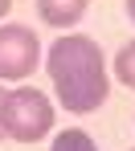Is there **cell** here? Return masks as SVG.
<instances>
[{
  "label": "cell",
  "mask_w": 135,
  "mask_h": 151,
  "mask_svg": "<svg viewBox=\"0 0 135 151\" xmlns=\"http://www.w3.org/2000/svg\"><path fill=\"white\" fill-rule=\"evenodd\" d=\"M49 151H98V147H94V139H90L82 127H66V131L53 139Z\"/></svg>",
  "instance_id": "5"
},
{
  "label": "cell",
  "mask_w": 135,
  "mask_h": 151,
  "mask_svg": "<svg viewBox=\"0 0 135 151\" xmlns=\"http://www.w3.org/2000/svg\"><path fill=\"white\" fill-rule=\"evenodd\" d=\"M41 61V41L29 25H0V78L21 82L37 70Z\"/></svg>",
  "instance_id": "3"
},
{
  "label": "cell",
  "mask_w": 135,
  "mask_h": 151,
  "mask_svg": "<svg viewBox=\"0 0 135 151\" xmlns=\"http://www.w3.org/2000/svg\"><path fill=\"white\" fill-rule=\"evenodd\" d=\"M127 17H131V25H135V0H127Z\"/></svg>",
  "instance_id": "8"
},
{
  "label": "cell",
  "mask_w": 135,
  "mask_h": 151,
  "mask_svg": "<svg viewBox=\"0 0 135 151\" xmlns=\"http://www.w3.org/2000/svg\"><path fill=\"white\" fill-rule=\"evenodd\" d=\"M4 94H8V90H0V106H4Z\"/></svg>",
  "instance_id": "9"
},
{
  "label": "cell",
  "mask_w": 135,
  "mask_h": 151,
  "mask_svg": "<svg viewBox=\"0 0 135 151\" xmlns=\"http://www.w3.org/2000/svg\"><path fill=\"white\" fill-rule=\"evenodd\" d=\"M53 127V102L45 98L41 90L21 86V90H8L4 106H0V135H8L12 143H37L45 139Z\"/></svg>",
  "instance_id": "2"
},
{
  "label": "cell",
  "mask_w": 135,
  "mask_h": 151,
  "mask_svg": "<svg viewBox=\"0 0 135 151\" xmlns=\"http://www.w3.org/2000/svg\"><path fill=\"white\" fill-rule=\"evenodd\" d=\"M86 8H90V0H37V17L45 25H53V29L78 25L86 17Z\"/></svg>",
  "instance_id": "4"
},
{
  "label": "cell",
  "mask_w": 135,
  "mask_h": 151,
  "mask_svg": "<svg viewBox=\"0 0 135 151\" xmlns=\"http://www.w3.org/2000/svg\"><path fill=\"white\" fill-rule=\"evenodd\" d=\"M115 74H119L123 86H131V90H135V41H127L123 49L115 53Z\"/></svg>",
  "instance_id": "6"
},
{
  "label": "cell",
  "mask_w": 135,
  "mask_h": 151,
  "mask_svg": "<svg viewBox=\"0 0 135 151\" xmlns=\"http://www.w3.org/2000/svg\"><path fill=\"white\" fill-rule=\"evenodd\" d=\"M45 70L53 78L57 102H61L70 114H90V110H98V106L107 102V94H110L103 49H98L94 37H82V33L57 37L53 45H49Z\"/></svg>",
  "instance_id": "1"
},
{
  "label": "cell",
  "mask_w": 135,
  "mask_h": 151,
  "mask_svg": "<svg viewBox=\"0 0 135 151\" xmlns=\"http://www.w3.org/2000/svg\"><path fill=\"white\" fill-rule=\"evenodd\" d=\"M8 8H12V0H0V17H8Z\"/></svg>",
  "instance_id": "7"
}]
</instances>
